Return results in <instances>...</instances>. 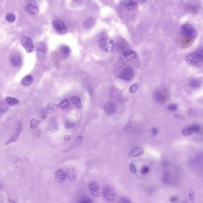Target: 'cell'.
Here are the masks:
<instances>
[{
	"mask_svg": "<svg viewBox=\"0 0 203 203\" xmlns=\"http://www.w3.org/2000/svg\"><path fill=\"white\" fill-rule=\"evenodd\" d=\"M98 45L102 51L106 52H110L114 49V41L111 38L103 37L99 40Z\"/></svg>",
	"mask_w": 203,
	"mask_h": 203,
	"instance_id": "obj_1",
	"label": "cell"
},
{
	"mask_svg": "<svg viewBox=\"0 0 203 203\" xmlns=\"http://www.w3.org/2000/svg\"><path fill=\"white\" fill-rule=\"evenodd\" d=\"M103 197L108 201L112 202L115 200L117 197V192L115 187L111 184L104 185L103 189Z\"/></svg>",
	"mask_w": 203,
	"mask_h": 203,
	"instance_id": "obj_2",
	"label": "cell"
},
{
	"mask_svg": "<svg viewBox=\"0 0 203 203\" xmlns=\"http://www.w3.org/2000/svg\"><path fill=\"white\" fill-rule=\"evenodd\" d=\"M187 61L189 65L196 67H200L203 65V57L197 53H190L187 56Z\"/></svg>",
	"mask_w": 203,
	"mask_h": 203,
	"instance_id": "obj_3",
	"label": "cell"
},
{
	"mask_svg": "<svg viewBox=\"0 0 203 203\" xmlns=\"http://www.w3.org/2000/svg\"><path fill=\"white\" fill-rule=\"evenodd\" d=\"M181 32L182 35L189 39L193 40L196 37L195 30L193 26L190 24H185L182 26Z\"/></svg>",
	"mask_w": 203,
	"mask_h": 203,
	"instance_id": "obj_4",
	"label": "cell"
},
{
	"mask_svg": "<svg viewBox=\"0 0 203 203\" xmlns=\"http://www.w3.org/2000/svg\"><path fill=\"white\" fill-rule=\"evenodd\" d=\"M36 56L38 60L40 62L44 60L45 58L47 50L46 44L44 42H39L36 44Z\"/></svg>",
	"mask_w": 203,
	"mask_h": 203,
	"instance_id": "obj_5",
	"label": "cell"
},
{
	"mask_svg": "<svg viewBox=\"0 0 203 203\" xmlns=\"http://www.w3.org/2000/svg\"><path fill=\"white\" fill-rule=\"evenodd\" d=\"M24 7L27 13L31 15L35 16L37 15L38 13V6L35 1L33 0L26 1Z\"/></svg>",
	"mask_w": 203,
	"mask_h": 203,
	"instance_id": "obj_6",
	"label": "cell"
},
{
	"mask_svg": "<svg viewBox=\"0 0 203 203\" xmlns=\"http://www.w3.org/2000/svg\"><path fill=\"white\" fill-rule=\"evenodd\" d=\"M21 43L24 49L28 53L32 52L34 47L32 39L27 36H23L21 38Z\"/></svg>",
	"mask_w": 203,
	"mask_h": 203,
	"instance_id": "obj_7",
	"label": "cell"
},
{
	"mask_svg": "<svg viewBox=\"0 0 203 203\" xmlns=\"http://www.w3.org/2000/svg\"><path fill=\"white\" fill-rule=\"evenodd\" d=\"M134 75V72L131 68L127 67L119 75V77L125 81H129L133 80Z\"/></svg>",
	"mask_w": 203,
	"mask_h": 203,
	"instance_id": "obj_8",
	"label": "cell"
},
{
	"mask_svg": "<svg viewBox=\"0 0 203 203\" xmlns=\"http://www.w3.org/2000/svg\"><path fill=\"white\" fill-rule=\"evenodd\" d=\"M89 191L93 197L97 198L100 195V186L96 181H92L89 185Z\"/></svg>",
	"mask_w": 203,
	"mask_h": 203,
	"instance_id": "obj_9",
	"label": "cell"
},
{
	"mask_svg": "<svg viewBox=\"0 0 203 203\" xmlns=\"http://www.w3.org/2000/svg\"><path fill=\"white\" fill-rule=\"evenodd\" d=\"M54 27L59 34H64L67 32V27L66 25L60 20H56L53 22Z\"/></svg>",
	"mask_w": 203,
	"mask_h": 203,
	"instance_id": "obj_10",
	"label": "cell"
},
{
	"mask_svg": "<svg viewBox=\"0 0 203 203\" xmlns=\"http://www.w3.org/2000/svg\"><path fill=\"white\" fill-rule=\"evenodd\" d=\"M167 93L165 90H158L154 94L155 100L158 103H163L166 102L167 99Z\"/></svg>",
	"mask_w": 203,
	"mask_h": 203,
	"instance_id": "obj_11",
	"label": "cell"
},
{
	"mask_svg": "<svg viewBox=\"0 0 203 203\" xmlns=\"http://www.w3.org/2000/svg\"><path fill=\"white\" fill-rule=\"evenodd\" d=\"M124 58L127 61H131L137 58V55L136 52L131 49H127L123 52Z\"/></svg>",
	"mask_w": 203,
	"mask_h": 203,
	"instance_id": "obj_12",
	"label": "cell"
},
{
	"mask_svg": "<svg viewBox=\"0 0 203 203\" xmlns=\"http://www.w3.org/2000/svg\"><path fill=\"white\" fill-rule=\"evenodd\" d=\"M66 178V174L62 170L60 169L57 170L55 173V180L58 183H62L65 181Z\"/></svg>",
	"mask_w": 203,
	"mask_h": 203,
	"instance_id": "obj_13",
	"label": "cell"
},
{
	"mask_svg": "<svg viewBox=\"0 0 203 203\" xmlns=\"http://www.w3.org/2000/svg\"><path fill=\"white\" fill-rule=\"evenodd\" d=\"M22 129V126L21 124L19 123L16 131L14 135L10 138L9 140L6 141L4 143V144L5 145H7L8 144H10V143L16 141H17V139H18L19 134H20L21 131Z\"/></svg>",
	"mask_w": 203,
	"mask_h": 203,
	"instance_id": "obj_14",
	"label": "cell"
},
{
	"mask_svg": "<svg viewBox=\"0 0 203 203\" xmlns=\"http://www.w3.org/2000/svg\"><path fill=\"white\" fill-rule=\"evenodd\" d=\"M11 64L14 67H20L22 63L21 58L18 54H14L12 56L10 59Z\"/></svg>",
	"mask_w": 203,
	"mask_h": 203,
	"instance_id": "obj_15",
	"label": "cell"
},
{
	"mask_svg": "<svg viewBox=\"0 0 203 203\" xmlns=\"http://www.w3.org/2000/svg\"><path fill=\"white\" fill-rule=\"evenodd\" d=\"M66 177L71 182H74L76 179V174L75 170L72 167H69L66 170Z\"/></svg>",
	"mask_w": 203,
	"mask_h": 203,
	"instance_id": "obj_16",
	"label": "cell"
},
{
	"mask_svg": "<svg viewBox=\"0 0 203 203\" xmlns=\"http://www.w3.org/2000/svg\"><path fill=\"white\" fill-rule=\"evenodd\" d=\"M104 110L107 114L111 115L114 114L116 110L115 105L113 103H108L104 106Z\"/></svg>",
	"mask_w": 203,
	"mask_h": 203,
	"instance_id": "obj_17",
	"label": "cell"
},
{
	"mask_svg": "<svg viewBox=\"0 0 203 203\" xmlns=\"http://www.w3.org/2000/svg\"><path fill=\"white\" fill-rule=\"evenodd\" d=\"M125 7L128 10H132L136 9L137 5L136 1H126L125 2Z\"/></svg>",
	"mask_w": 203,
	"mask_h": 203,
	"instance_id": "obj_18",
	"label": "cell"
},
{
	"mask_svg": "<svg viewBox=\"0 0 203 203\" xmlns=\"http://www.w3.org/2000/svg\"><path fill=\"white\" fill-rule=\"evenodd\" d=\"M34 81V78L31 75H28L24 77L22 80V83L24 86H28L33 83Z\"/></svg>",
	"mask_w": 203,
	"mask_h": 203,
	"instance_id": "obj_19",
	"label": "cell"
},
{
	"mask_svg": "<svg viewBox=\"0 0 203 203\" xmlns=\"http://www.w3.org/2000/svg\"><path fill=\"white\" fill-rule=\"evenodd\" d=\"M144 152V149L141 147H138L134 149L129 154L131 157H135L143 154Z\"/></svg>",
	"mask_w": 203,
	"mask_h": 203,
	"instance_id": "obj_20",
	"label": "cell"
},
{
	"mask_svg": "<svg viewBox=\"0 0 203 203\" xmlns=\"http://www.w3.org/2000/svg\"><path fill=\"white\" fill-rule=\"evenodd\" d=\"M95 22V19L93 18H89L84 22L83 26L86 29H89L94 26Z\"/></svg>",
	"mask_w": 203,
	"mask_h": 203,
	"instance_id": "obj_21",
	"label": "cell"
},
{
	"mask_svg": "<svg viewBox=\"0 0 203 203\" xmlns=\"http://www.w3.org/2000/svg\"><path fill=\"white\" fill-rule=\"evenodd\" d=\"M60 51L62 55L65 57H68L70 54V49L67 46L62 45L60 48Z\"/></svg>",
	"mask_w": 203,
	"mask_h": 203,
	"instance_id": "obj_22",
	"label": "cell"
},
{
	"mask_svg": "<svg viewBox=\"0 0 203 203\" xmlns=\"http://www.w3.org/2000/svg\"><path fill=\"white\" fill-rule=\"evenodd\" d=\"M6 103L10 106H14L17 105L19 103V101L17 98L11 97H6L5 98Z\"/></svg>",
	"mask_w": 203,
	"mask_h": 203,
	"instance_id": "obj_23",
	"label": "cell"
},
{
	"mask_svg": "<svg viewBox=\"0 0 203 203\" xmlns=\"http://www.w3.org/2000/svg\"><path fill=\"white\" fill-rule=\"evenodd\" d=\"M57 105L55 104H50L47 106V112L49 114L54 113L58 109Z\"/></svg>",
	"mask_w": 203,
	"mask_h": 203,
	"instance_id": "obj_24",
	"label": "cell"
},
{
	"mask_svg": "<svg viewBox=\"0 0 203 203\" xmlns=\"http://www.w3.org/2000/svg\"><path fill=\"white\" fill-rule=\"evenodd\" d=\"M71 102L72 104H74L75 106L79 108H81V100L79 97L74 96L71 98Z\"/></svg>",
	"mask_w": 203,
	"mask_h": 203,
	"instance_id": "obj_25",
	"label": "cell"
},
{
	"mask_svg": "<svg viewBox=\"0 0 203 203\" xmlns=\"http://www.w3.org/2000/svg\"><path fill=\"white\" fill-rule=\"evenodd\" d=\"M190 85L192 88L194 89H198L200 88L201 85V82L199 80L193 79L190 81Z\"/></svg>",
	"mask_w": 203,
	"mask_h": 203,
	"instance_id": "obj_26",
	"label": "cell"
},
{
	"mask_svg": "<svg viewBox=\"0 0 203 203\" xmlns=\"http://www.w3.org/2000/svg\"><path fill=\"white\" fill-rule=\"evenodd\" d=\"M193 127L192 126L191 127H188L185 129H184L182 132V134L184 136H189L191 135L194 133Z\"/></svg>",
	"mask_w": 203,
	"mask_h": 203,
	"instance_id": "obj_27",
	"label": "cell"
},
{
	"mask_svg": "<svg viewBox=\"0 0 203 203\" xmlns=\"http://www.w3.org/2000/svg\"><path fill=\"white\" fill-rule=\"evenodd\" d=\"M70 101L68 100H65L58 104L57 106L58 108L60 109L66 108L70 105Z\"/></svg>",
	"mask_w": 203,
	"mask_h": 203,
	"instance_id": "obj_28",
	"label": "cell"
},
{
	"mask_svg": "<svg viewBox=\"0 0 203 203\" xmlns=\"http://www.w3.org/2000/svg\"><path fill=\"white\" fill-rule=\"evenodd\" d=\"M5 19L8 22L12 23L15 20L16 16L13 14L9 13L5 16Z\"/></svg>",
	"mask_w": 203,
	"mask_h": 203,
	"instance_id": "obj_29",
	"label": "cell"
},
{
	"mask_svg": "<svg viewBox=\"0 0 203 203\" xmlns=\"http://www.w3.org/2000/svg\"><path fill=\"white\" fill-rule=\"evenodd\" d=\"M77 203H93V201L89 197H85L81 198Z\"/></svg>",
	"mask_w": 203,
	"mask_h": 203,
	"instance_id": "obj_30",
	"label": "cell"
},
{
	"mask_svg": "<svg viewBox=\"0 0 203 203\" xmlns=\"http://www.w3.org/2000/svg\"><path fill=\"white\" fill-rule=\"evenodd\" d=\"M39 123V120H36L35 119H32L30 123V127L31 129H35Z\"/></svg>",
	"mask_w": 203,
	"mask_h": 203,
	"instance_id": "obj_31",
	"label": "cell"
},
{
	"mask_svg": "<svg viewBox=\"0 0 203 203\" xmlns=\"http://www.w3.org/2000/svg\"><path fill=\"white\" fill-rule=\"evenodd\" d=\"M139 85L138 84L135 83L132 85L129 89V92L133 93L136 92L139 88Z\"/></svg>",
	"mask_w": 203,
	"mask_h": 203,
	"instance_id": "obj_32",
	"label": "cell"
},
{
	"mask_svg": "<svg viewBox=\"0 0 203 203\" xmlns=\"http://www.w3.org/2000/svg\"><path fill=\"white\" fill-rule=\"evenodd\" d=\"M167 108L171 111H175L177 110L178 106L177 104L172 103L169 104L167 106Z\"/></svg>",
	"mask_w": 203,
	"mask_h": 203,
	"instance_id": "obj_33",
	"label": "cell"
},
{
	"mask_svg": "<svg viewBox=\"0 0 203 203\" xmlns=\"http://www.w3.org/2000/svg\"><path fill=\"white\" fill-rule=\"evenodd\" d=\"M74 123L70 121H66L65 123V127L67 129H70L74 127Z\"/></svg>",
	"mask_w": 203,
	"mask_h": 203,
	"instance_id": "obj_34",
	"label": "cell"
},
{
	"mask_svg": "<svg viewBox=\"0 0 203 203\" xmlns=\"http://www.w3.org/2000/svg\"><path fill=\"white\" fill-rule=\"evenodd\" d=\"M8 107L4 103H0V113H4Z\"/></svg>",
	"mask_w": 203,
	"mask_h": 203,
	"instance_id": "obj_35",
	"label": "cell"
},
{
	"mask_svg": "<svg viewBox=\"0 0 203 203\" xmlns=\"http://www.w3.org/2000/svg\"><path fill=\"white\" fill-rule=\"evenodd\" d=\"M120 203H133L129 198L126 197H122L120 198Z\"/></svg>",
	"mask_w": 203,
	"mask_h": 203,
	"instance_id": "obj_36",
	"label": "cell"
},
{
	"mask_svg": "<svg viewBox=\"0 0 203 203\" xmlns=\"http://www.w3.org/2000/svg\"><path fill=\"white\" fill-rule=\"evenodd\" d=\"M150 171V168L148 166H144L141 169V173L143 175H146Z\"/></svg>",
	"mask_w": 203,
	"mask_h": 203,
	"instance_id": "obj_37",
	"label": "cell"
},
{
	"mask_svg": "<svg viewBox=\"0 0 203 203\" xmlns=\"http://www.w3.org/2000/svg\"><path fill=\"white\" fill-rule=\"evenodd\" d=\"M193 127L194 130V132L196 133H199L201 131V127L199 125L195 124L192 126Z\"/></svg>",
	"mask_w": 203,
	"mask_h": 203,
	"instance_id": "obj_38",
	"label": "cell"
},
{
	"mask_svg": "<svg viewBox=\"0 0 203 203\" xmlns=\"http://www.w3.org/2000/svg\"><path fill=\"white\" fill-rule=\"evenodd\" d=\"M189 197L190 199L193 200L194 199L195 194L194 191L192 189H190L189 190Z\"/></svg>",
	"mask_w": 203,
	"mask_h": 203,
	"instance_id": "obj_39",
	"label": "cell"
},
{
	"mask_svg": "<svg viewBox=\"0 0 203 203\" xmlns=\"http://www.w3.org/2000/svg\"><path fill=\"white\" fill-rule=\"evenodd\" d=\"M75 145L69 146H67L64 148L62 150V151L63 152H69V151H70L71 150L74 148L75 147Z\"/></svg>",
	"mask_w": 203,
	"mask_h": 203,
	"instance_id": "obj_40",
	"label": "cell"
},
{
	"mask_svg": "<svg viewBox=\"0 0 203 203\" xmlns=\"http://www.w3.org/2000/svg\"><path fill=\"white\" fill-rule=\"evenodd\" d=\"M41 117L43 120H45L47 118V114L46 112L44 109L41 110Z\"/></svg>",
	"mask_w": 203,
	"mask_h": 203,
	"instance_id": "obj_41",
	"label": "cell"
},
{
	"mask_svg": "<svg viewBox=\"0 0 203 203\" xmlns=\"http://www.w3.org/2000/svg\"><path fill=\"white\" fill-rule=\"evenodd\" d=\"M129 168H130V171H131V172L133 173H136V168L134 164H131L130 166H129Z\"/></svg>",
	"mask_w": 203,
	"mask_h": 203,
	"instance_id": "obj_42",
	"label": "cell"
},
{
	"mask_svg": "<svg viewBox=\"0 0 203 203\" xmlns=\"http://www.w3.org/2000/svg\"><path fill=\"white\" fill-rule=\"evenodd\" d=\"M83 140V137L82 136H79L77 137V139L76 144L79 145L81 143H82V141Z\"/></svg>",
	"mask_w": 203,
	"mask_h": 203,
	"instance_id": "obj_43",
	"label": "cell"
},
{
	"mask_svg": "<svg viewBox=\"0 0 203 203\" xmlns=\"http://www.w3.org/2000/svg\"><path fill=\"white\" fill-rule=\"evenodd\" d=\"M178 200V198L177 197H175V196H174V197H171L170 198V201L171 202H175Z\"/></svg>",
	"mask_w": 203,
	"mask_h": 203,
	"instance_id": "obj_44",
	"label": "cell"
},
{
	"mask_svg": "<svg viewBox=\"0 0 203 203\" xmlns=\"http://www.w3.org/2000/svg\"><path fill=\"white\" fill-rule=\"evenodd\" d=\"M151 132L154 135H156L157 134V133H158V131L157 129H156V128H154V127H153V128L151 129Z\"/></svg>",
	"mask_w": 203,
	"mask_h": 203,
	"instance_id": "obj_45",
	"label": "cell"
},
{
	"mask_svg": "<svg viewBox=\"0 0 203 203\" xmlns=\"http://www.w3.org/2000/svg\"><path fill=\"white\" fill-rule=\"evenodd\" d=\"M64 138H65V141H69L70 139V135H66V136H65V137H64Z\"/></svg>",
	"mask_w": 203,
	"mask_h": 203,
	"instance_id": "obj_46",
	"label": "cell"
},
{
	"mask_svg": "<svg viewBox=\"0 0 203 203\" xmlns=\"http://www.w3.org/2000/svg\"><path fill=\"white\" fill-rule=\"evenodd\" d=\"M12 203H16V202H12Z\"/></svg>",
	"mask_w": 203,
	"mask_h": 203,
	"instance_id": "obj_47",
	"label": "cell"
}]
</instances>
